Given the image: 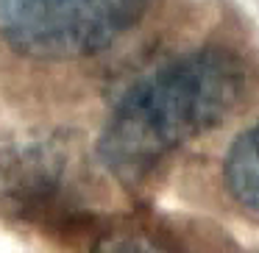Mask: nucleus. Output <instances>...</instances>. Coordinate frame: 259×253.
<instances>
[{"label":"nucleus","mask_w":259,"mask_h":253,"mask_svg":"<svg viewBox=\"0 0 259 253\" xmlns=\"http://www.w3.org/2000/svg\"><path fill=\"white\" fill-rule=\"evenodd\" d=\"M242 95V67L226 50H192L140 78L106 117L98 159L125 184L214 128Z\"/></svg>","instance_id":"obj_1"},{"label":"nucleus","mask_w":259,"mask_h":253,"mask_svg":"<svg viewBox=\"0 0 259 253\" xmlns=\"http://www.w3.org/2000/svg\"><path fill=\"white\" fill-rule=\"evenodd\" d=\"M145 0H0V36L25 56L78 59L140 20Z\"/></svg>","instance_id":"obj_2"},{"label":"nucleus","mask_w":259,"mask_h":253,"mask_svg":"<svg viewBox=\"0 0 259 253\" xmlns=\"http://www.w3.org/2000/svg\"><path fill=\"white\" fill-rule=\"evenodd\" d=\"M62 184V159L45 145L0 150V206L34 214L51 206Z\"/></svg>","instance_id":"obj_3"},{"label":"nucleus","mask_w":259,"mask_h":253,"mask_svg":"<svg viewBox=\"0 0 259 253\" xmlns=\"http://www.w3.org/2000/svg\"><path fill=\"white\" fill-rule=\"evenodd\" d=\"M229 192L242 206L259 212V125L242 131L223 164Z\"/></svg>","instance_id":"obj_4"},{"label":"nucleus","mask_w":259,"mask_h":253,"mask_svg":"<svg viewBox=\"0 0 259 253\" xmlns=\"http://www.w3.org/2000/svg\"><path fill=\"white\" fill-rule=\"evenodd\" d=\"M92 253H164V250L140 234H106L95 242Z\"/></svg>","instance_id":"obj_5"}]
</instances>
